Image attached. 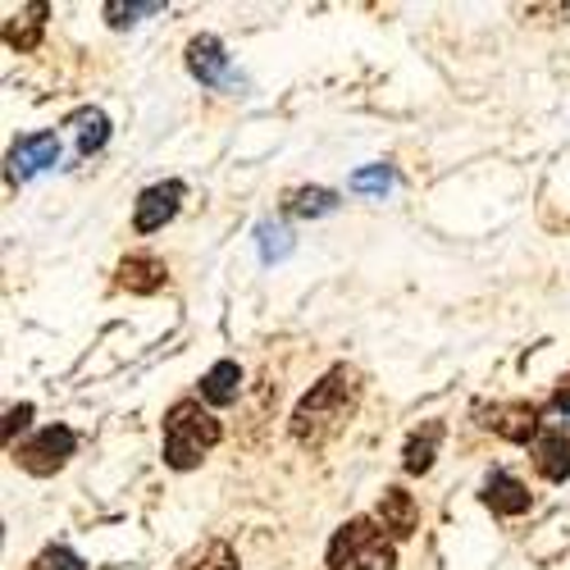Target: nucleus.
I'll return each mask as SVG.
<instances>
[{"label": "nucleus", "instance_id": "f257e3e1", "mask_svg": "<svg viewBox=\"0 0 570 570\" xmlns=\"http://www.w3.org/2000/svg\"><path fill=\"white\" fill-rule=\"evenodd\" d=\"M356 397H361V379H356V370H347V365L328 370L320 384L302 397V406L293 411V439L320 448L328 434H338L343 424L352 420Z\"/></svg>", "mask_w": 570, "mask_h": 570}, {"label": "nucleus", "instance_id": "f03ea898", "mask_svg": "<svg viewBox=\"0 0 570 570\" xmlns=\"http://www.w3.org/2000/svg\"><path fill=\"white\" fill-rule=\"evenodd\" d=\"M219 420L197 402V397H183L169 406L165 415V461L174 470H193L202 465V456L219 443Z\"/></svg>", "mask_w": 570, "mask_h": 570}, {"label": "nucleus", "instance_id": "7ed1b4c3", "mask_svg": "<svg viewBox=\"0 0 570 570\" xmlns=\"http://www.w3.org/2000/svg\"><path fill=\"white\" fill-rule=\"evenodd\" d=\"M397 552L384 525L370 515H352L328 543V570H393Z\"/></svg>", "mask_w": 570, "mask_h": 570}, {"label": "nucleus", "instance_id": "20e7f679", "mask_svg": "<svg viewBox=\"0 0 570 570\" xmlns=\"http://www.w3.org/2000/svg\"><path fill=\"white\" fill-rule=\"evenodd\" d=\"M73 448H78L73 430H65V424H51V430H41L32 443L19 448V465L28 474H56V470H65V461L73 456Z\"/></svg>", "mask_w": 570, "mask_h": 570}, {"label": "nucleus", "instance_id": "39448f33", "mask_svg": "<svg viewBox=\"0 0 570 570\" xmlns=\"http://www.w3.org/2000/svg\"><path fill=\"white\" fill-rule=\"evenodd\" d=\"M178 202H183V183H156V187H147V193L137 197V215H132L137 233L165 228L178 215Z\"/></svg>", "mask_w": 570, "mask_h": 570}, {"label": "nucleus", "instance_id": "423d86ee", "mask_svg": "<svg viewBox=\"0 0 570 570\" xmlns=\"http://www.w3.org/2000/svg\"><path fill=\"white\" fill-rule=\"evenodd\" d=\"M56 160H60V137L56 132H32L10 151V174L14 178H32L41 169H51Z\"/></svg>", "mask_w": 570, "mask_h": 570}, {"label": "nucleus", "instance_id": "0eeeda50", "mask_svg": "<svg viewBox=\"0 0 570 570\" xmlns=\"http://www.w3.org/2000/svg\"><path fill=\"white\" fill-rule=\"evenodd\" d=\"M484 507L493 511V515H525L530 511V489L515 480V474H507V470H493L489 480H484Z\"/></svg>", "mask_w": 570, "mask_h": 570}, {"label": "nucleus", "instance_id": "6e6552de", "mask_svg": "<svg viewBox=\"0 0 570 570\" xmlns=\"http://www.w3.org/2000/svg\"><path fill=\"white\" fill-rule=\"evenodd\" d=\"M379 525H384L393 539H411L420 530V511H415L406 489H389L384 493V502H379Z\"/></svg>", "mask_w": 570, "mask_h": 570}, {"label": "nucleus", "instance_id": "1a4fd4ad", "mask_svg": "<svg viewBox=\"0 0 570 570\" xmlns=\"http://www.w3.org/2000/svg\"><path fill=\"white\" fill-rule=\"evenodd\" d=\"M165 278H169V269H165V261L160 256H128L124 265H119V283L128 293H156V288H165Z\"/></svg>", "mask_w": 570, "mask_h": 570}, {"label": "nucleus", "instance_id": "9d476101", "mask_svg": "<svg viewBox=\"0 0 570 570\" xmlns=\"http://www.w3.org/2000/svg\"><path fill=\"white\" fill-rule=\"evenodd\" d=\"M187 69H193L202 82L219 87L224 73H228V56H224V46L215 37H197L193 46H187Z\"/></svg>", "mask_w": 570, "mask_h": 570}, {"label": "nucleus", "instance_id": "9b49d317", "mask_svg": "<svg viewBox=\"0 0 570 570\" xmlns=\"http://www.w3.org/2000/svg\"><path fill=\"white\" fill-rule=\"evenodd\" d=\"M237 389H243V370H237V361H215L202 379V397L210 406H228L237 402Z\"/></svg>", "mask_w": 570, "mask_h": 570}, {"label": "nucleus", "instance_id": "f8f14e48", "mask_svg": "<svg viewBox=\"0 0 570 570\" xmlns=\"http://www.w3.org/2000/svg\"><path fill=\"white\" fill-rule=\"evenodd\" d=\"M498 420H489V430H498L502 439H511V443H530L534 439V430H539V411L534 406H525V402H515V406H498L493 411Z\"/></svg>", "mask_w": 570, "mask_h": 570}, {"label": "nucleus", "instance_id": "ddd939ff", "mask_svg": "<svg viewBox=\"0 0 570 570\" xmlns=\"http://www.w3.org/2000/svg\"><path fill=\"white\" fill-rule=\"evenodd\" d=\"M534 465H539L543 480L561 484L566 474H570V439H566V434H543V439L534 443Z\"/></svg>", "mask_w": 570, "mask_h": 570}, {"label": "nucleus", "instance_id": "4468645a", "mask_svg": "<svg viewBox=\"0 0 570 570\" xmlns=\"http://www.w3.org/2000/svg\"><path fill=\"white\" fill-rule=\"evenodd\" d=\"M439 439H443V424H439V420H430V424H424V434H415V439L406 443V470H411V474H424V470L434 465Z\"/></svg>", "mask_w": 570, "mask_h": 570}, {"label": "nucleus", "instance_id": "2eb2a0df", "mask_svg": "<svg viewBox=\"0 0 570 570\" xmlns=\"http://www.w3.org/2000/svg\"><path fill=\"white\" fill-rule=\"evenodd\" d=\"M106 141H110L106 115H101V110H82V115H78V151H82V156H97Z\"/></svg>", "mask_w": 570, "mask_h": 570}, {"label": "nucleus", "instance_id": "dca6fc26", "mask_svg": "<svg viewBox=\"0 0 570 570\" xmlns=\"http://www.w3.org/2000/svg\"><path fill=\"white\" fill-rule=\"evenodd\" d=\"M178 570H237V557H233V548L228 543H206L202 552H193V557H187Z\"/></svg>", "mask_w": 570, "mask_h": 570}, {"label": "nucleus", "instance_id": "f3484780", "mask_svg": "<svg viewBox=\"0 0 570 570\" xmlns=\"http://www.w3.org/2000/svg\"><path fill=\"white\" fill-rule=\"evenodd\" d=\"M297 215H328L338 206V197L334 193H324V187H302V193H293V202H288Z\"/></svg>", "mask_w": 570, "mask_h": 570}, {"label": "nucleus", "instance_id": "a211bd4d", "mask_svg": "<svg viewBox=\"0 0 570 570\" xmlns=\"http://www.w3.org/2000/svg\"><path fill=\"white\" fill-rule=\"evenodd\" d=\"M293 243H288V228L283 224H261V256L265 261H278V256H288Z\"/></svg>", "mask_w": 570, "mask_h": 570}, {"label": "nucleus", "instance_id": "6ab92c4d", "mask_svg": "<svg viewBox=\"0 0 570 570\" xmlns=\"http://www.w3.org/2000/svg\"><path fill=\"white\" fill-rule=\"evenodd\" d=\"M352 187H356V193H379V197H384L393 187V174H389V165H374V169H361L352 178Z\"/></svg>", "mask_w": 570, "mask_h": 570}, {"label": "nucleus", "instance_id": "aec40b11", "mask_svg": "<svg viewBox=\"0 0 570 570\" xmlns=\"http://www.w3.org/2000/svg\"><path fill=\"white\" fill-rule=\"evenodd\" d=\"M32 570H82V557L69 552V548H46V552L32 561Z\"/></svg>", "mask_w": 570, "mask_h": 570}, {"label": "nucleus", "instance_id": "412c9836", "mask_svg": "<svg viewBox=\"0 0 570 570\" xmlns=\"http://www.w3.org/2000/svg\"><path fill=\"white\" fill-rule=\"evenodd\" d=\"M156 10H160L156 0H147V6H124V0H110V6H106V14H110L115 28H128V23H137L141 14H156Z\"/></svg>", "mask_w": 570, "mask_h": 570}, {"label": "nucleus", "instance_id": "4be33fe9", "mask_svg": "<svg viewBox=\"0 0 570 570\" xmlns=\"http://www.w3.org/2000/svg\"><path fill=\"white\" fill-rule=\"evenodd\" d=\"M28 420H32V406L28 402L23 406H10V415H6V443H14V434L28 430Z\"/></svg>", "mask_w": 570, "mask_h": 570}, {"label": "nucleus", "instance_id": "5701e85b", "mask_svg": "<svg viewBox=\"0 0 570 570\" xmlns=\"http://www.w3.org/2000/svg\"><path fill=\"white\" fill-rule=\"evenodd\" d=\"M552 406H557V415H566V420H570V384H566V389H557Z\"/></svg>", "mask_w": 570, "mask_h": 570}]
</instances>
